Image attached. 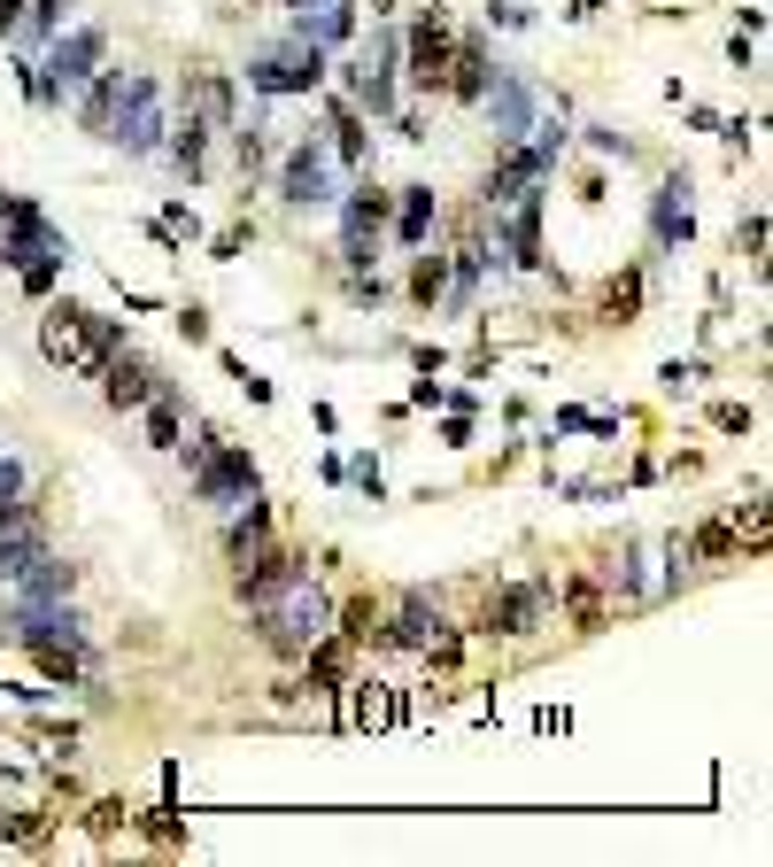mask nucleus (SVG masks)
Listing matches in <instances>:
<instances>
[{
  "label": "nucleus",
  "mask_w": 773,
  "mask_h": 867,
  "mask_svg": "<svg viewBox=\"0 0 773 867\" xmlns=\"http://www.w3.org/2000/svg\"><path fill=\"white\" fill-rule=\"evenodd\" d=\"M333 148H340V164H364V109L356 101H333Z\"/></svg>",
  "instance_id": "nucleus-11"
},
{
  "label": "nucleus",
  "mask_w": 773,
  "mask_h": 867,
  "mask_svg": "<svg viewBox=\"0 0 773 867\" xmlns=\"http://www.w3.org/2000/svg\"><path fill=\"white\" fill-rule=\"evenodd\" d=\"M39 348H47V364H62V372H101V356L125 348V326L101 318V311H86V303H47Z\"/></svg>",
  "instance_id": "nucleus-1"
},
{
  "label": "nucleus",
  "mask_w": 773,
  "mask_h": 867,
  "mask_svg": "<svg viewBox=\"0 0 773 867\" xmlns=\"http://www.w3.org/2000/svg\"><path fill=\"white\" fill-rule=\"evenodd\" d=\"M16 23H23V0H0V39H8Z\"/></svg>",
  "instance_id": "nucleus-18"
},
{
  "label": "nucleus",
  "mask_w": 773,
  "mask_h": 867,
  "mask_svg": "<svg viewBox=\"0 0 773 867\" xmlns=\"http://www.w3.org/2000/svg\"><path fill=\"white\" fill-rule=\"evenodd\" d=\"M155 387H162V380H155L148 356H132V348H109V356H101V395H109V411H140Z\"/></svg>",
  "instance_id": "nucleus-4"
},
{
  "label": "nucleus",
  "mask_w": 773,
  "mask_h": 867,
  "mask_svg": "<svg viewBox=\"0 0 773 867\" xmlns=\"http://www.w3.org/2000/svg\"><path fill=\"white\" fill-rule=\"evenodd\" d=\"M681 550H688V565H743V542H735V526L727 520H704Z\"/></svg>",
  "instance_id": "nucleus-7"
},
{
  "label": "nucleus",
  "mask_w": 773,
  "mask_h": 867,
  "mask_svg": "<svg viewBox=\"0 0 773 867\" xmlns=\"http://www.w3.org/2000/svg\"><path fill=\"white\" fill-rule=\"evenodd\" d=\"M0 209H8V186H0Z\"/></svg>",
  "instance_id": "nucleus-20"
},
{
  "label": "nucleus",
  "mask_w": 773,
  "mask_h": 867,
  "mask_svg": "<svg viewBox=\"0 0 773 867\" xmlns=\"http://www.w3.org/2000/svg\"><path fill=\"white\" fill-rule=\"evenodd\" d=\"M248 240H256V225H225V233L209 240V256H217V264H232V256H240Z\"/></svg>",
  "instance_id": "nucleus-15"
},
{
  "label": "nucleus",
  "mask_w": 773,
  "mask_h": 867,
  "mask_svg": "<svg viewBox=\"0 0 773 867\" xmlns=\"http://www.w3.org/2000/svg\"><path fill=\"white\" fill-rule=\"evenodd\" d=\"M442 295H449V256L434 240H418V256H410V311H434Z\"/></svg>",
  "instance_id": "nucleus-5"
},
{
  "label": "nucleus",
  "mask_w": 773,
  "mask_h": 867,
  "mask_svg": "<svg viewBox=\"0 0 773 867\" xmlns=\"http://www.w3.org/2000/svg\"><path fill=\"white\" fill-rule=\"evenodd\" d=\"M735 256H743L751 272H766V217H743V225H735Z\"/></svg>",
  "instance_id": "nucleus-12"
},
{
  "label": "nucleus",
  "mask_w": 773,
  "mask_h": 867,
  "mask_svg": "<svg viewBox=\"0 0 773 867\" xmlns=\"http://www.w3.org/2000/svg\"><path fill=\"white\" fill-rule=\"evenodd\" d=\"M449 62H457V31H449V8H418L410 16V47H403V78L418 101H442L449 93Z\"/></svg>",
  "instance_id": "nucleus-2"
},
{
  "label": "nucleus",
  "mask_w": 773,
  "mask_h": 867,
  "mask_svg": "<svg viewBox=\"0 0 773 867\" xmlns=\"http://www.w3.org/2000/svg\"><path fill=\"white\" fill-rule=\"evenodd\" d=\"M170 326H178V342L209 348V303H178V311H170Z\"/></svg>",
  "instance_id": "nucleus-13"
},
{
  "label": "nucleus",
  "mask_w": 773,
  "mask_h": 867,
  "mask_svg": "<svg viewBox=\"0 0 773 867\" xmlns=\"http://www.w3.org/2000/svg\"><path fill=\"white\" fill-rule=\"evenodd\" d=\"M86 829H93V845H117V837H132V806H125V798H93V806H86Z\"/></svg>",
  "instance_id": "nucleus-9"
},
{
  "label": "nucleus",
  "mask_w": 773,
  "mask_h": 867,
  "mask_svg": "<svg viewBox=\"0 0 773 867\" xmlns=\"http://www.w3.org/2000/svg\"><path fill=\"white\" fill-rule=\"evenodd\" d=\"M333 636H340L356 659H379V651H387V597H379V589H348L340 612H333Z\"/></svg>",
  "instance_id": "nucleus-3"
},
{
  "label": "nucleus",
  "mask_w": 773,
  "mask_h": 867,
  "mask_svg": "<svg viewBox=\"0 0 773 867\" xmlns=\"http://www.w3.org/2000/svg\"><path fill=\"white\" fill-rule=\"evenodd\" d=\"M665 473H673V481H696V473H704V450H673V465H665Z\"/></svg>",
  "instance_id": "nucleus-16"
},
{
  "label": "nucleus",
  "mask_w": 773,
  "mask_h": 867,
  "mask_svg": "<svg viewBox=\"0 0 773 867\" xmlns=\"http://www.w3.org/2000/svg\"><path fill=\"white\" fill-rule=\"evenodd\" d=\"M712 426H720V434H751L759 411H751V403H712Z\"/></svg>",
  "instance_id": "nucleus-14"
},
{
  "label": "nucleus",
  "mask_w": 773,
  "mask_h": 867,
  "mask_svg": "<svg viewBox=\"0 0 773 867\" xmlns=\"http://www.w3.org/2000/svg\"><path fill=\"white\" fill-rule=\"evenodd\" d=\"M596 318H604V326H642V264H626V272H612V279H604Z\"/></svg>",
  "instance_id": "nucleus-6"
},
{
  "label": "nucleus",
  "mask_w": 773,
  "mask_h": 867,
  "mask_svg": "<svg viewBox=\"0 0 773 867\" xmlns=\"http://www.w3.org/2000/svg\"><path fill=\"white\" fill-rule=\"evenodd\" d=\"M140 411H148V450H178V395H170V387H155Z\"/></svg>",
  "instance_id": "nucleus-10"
},
{
  "label": "nucleus",
  "mask_w": 773,
  "mask_h": 867,
  "mask_svg": "<svg viewBox=\"0 0 773 867\" xmlns=\"http://www.w3.org/2000/svg\"><path fill=\"white\" fill-rule=\"evenodd\" d=\"M387 225H395L403 248H418L434 233V186H403V217H387Z\"/></svg>",
  "instance_id": "nucleus-8"
},
{
  "label": "nucleus",
  "mask_w": 773,
  "mask_h": 867,
  "mask_svg": "<svg viewBox=\"0 0 773 867\" xmlns=\"http://www.w3.org/2000/svg\"><path fill=\"white\" fill-rule=\"evenodd\" d=\"M565 16H573V23H596V16H604V0H573Z\"/></svg>",
  "instance_id": "nucleus-17"
},
{
  "label": "nucleus",
  "mask_w": 773,
  "mask_h": 867,
  "mask_svg": "<svg viewBox=\"0 0 773 867\" xmlns=\"http://www.w3.org/2000/svg\"><path fill=\"white\" fill-rule=\"evenodd\" d=\"M240 8H264V0H240Z\"/></svg>",
  "instance_id": "nucleus-19"
}]
</instances>
